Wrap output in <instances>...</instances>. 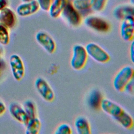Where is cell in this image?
I'll use <instances>...</instances> for the list:
<instances>
[{"label": "cell", "mask_w": 134, "mask_h": 134, "mask_svg": "<svg viewBox=\"0 0 134 134\" xmlns=\"http://www.w3.org/2000/svg\"><path fill=\"white\" fill-rule=\"evenodd\" d=\"M107 0H92V8L95 11L102 10L106 4Z\"/></svg>", "instance_id": "7402d4cb"}, {"label": "cell", "mask_w": 134, "mask_h": 134, "mask_svg": "<svg viewBox=\"0 0 134 134\" xmlns=\"http://www.w3.org/2000/svg\"><path fill=\"white\" fill-rule=\"evenodd\" d=\"M131 3L133 4V0H131Z\"/></svg>", "instance_id": "4dcf8cb0"}, {"label": "cell", "mask_w": 134, "mask_h": 134, "mask_svg": "<svg viewBox=\"0 0 134 134\" xmlns=\"http://www.w3.org/2000/svg\"><path fill=\"white\" fill-rule=\"evenodd\" d=\"M74 126L79 134H90L91 133L88 121L84 117H77L74 121Z\"/></svg>", "instance_id": "2e32d148"}, {"label": "cell", "mask_w": 134, "mask_h": 134, "mask_svg": "<svg viewBox=\"0 0 134 134\" xmlns=\"http://www.w3.org/2000/svg\"><path fill=\"white\" fill-rule=\"evenodd\" d=\"M40 9L36 0L23 2L16 8L17 14L20 17H27L37 13Z\"/></svg>", "instance_id": "8fae6325"}, {"label": "cell", "mask_w": 134, "mask_h": 134, "mask_svg": "<svg viewBox=\"0 0 134 134\" xmlns=\"http://www.w3.org/2000/svg\"><path fill=\"white\" fill-rule=\"evenodd\" d=\"M10 40L8 28L0 24V43L2 45H7Z\"/></svg>", "instance_id": "44dd1931"}, {"label": "cell", "mask_w": 134, "mask_h": 134, "mask_svg": "<svg viewBox=\"0 0 134 134\" xmlns=\"http://www.w3.org/2000/svg\"><path fill=\"white\" fill-rule=\"evenodd\" d=\"M25 126V133L26 134H37L39 133L41 128V122L36 117L29 119Z\"/></svg>", "instance_id": "ac0fdd59"}, {"label": "cell", "mask_w": 134, "mask_h": 134, "mask_svg": "<svg viewBox=\"0 0 134 134\" xmlns=\"http://www.w3.org/2000/svg\"><path fill=\"white\" fill-rule=\"evenodd\" d=\"M72 4L78 11H84L92 8V0H73Z\"/></svg>", "instance_id": "ffe728a7"}, {"label": "cell", "mask_w": 134, "mask_h": 134, "mask_svg": "<svg viewBox=\"0 0 134 134\" xmlns=\"http://www.w3.org/2000/svg\"><path fill=\"white\" fill-rule=\"evenodd\" d=\"M134 70L130 66H125L121 69L113 79V86L118 91H124L126 84L133 78Z\"/></svg>", "instance_id": "7a4b0ae2"}, {"label": "cell", "mask_w": 134, "mask_h": 134, "mask_svg": "<svg viewBox=\"0 0 134 134\" xmlns=\"http://www.w3.org/2000/svg\"><path fill=\"white\" fill-rule=\"evenodd\" d=\"M84 23L87 27L100 32H107L110 29V25L106 20L96 16L86 17Z\"/></svg>", "instance_id": "ba28073f"}, {"label": "cell", "mask_w": 134, "mask_h": 134, "mask_svg": "<svg viewBox=\"0 0 134 134\" xmlns=\"http://www.w3.org/2000/svg\"><path fill=\"white\" fill-rule=\"evenodd\" d=\"M54 133L55 134H70L72 133V129L69 125L62 124L58 127Z\"/></svg>", "instance_id": "603a6c76"}, {"label": "cell", "mask_w": 134, "mask_h": 134, "mask_svg": "<svg viewBox=\"0 0 134 134\" xmlns=\"http://www.w3.org/2000/svg\"><path fill=\"white\" fill-rule=\"evenodd\" d=\"M35 86L40 96L47 102H51L54 99V93L47 81L42 77L37 78Z\"/></svg>", "instance_id": "5b68a950"}, {"label": "cell", "mask_w": 134, "mask_h": 134, "mask_svg": "<svg viewBox=\"0 0 134 134\" xmlns=\"http://www.w3.org/2000/svg\"><path fill=\"white\" fill-rule=\"evenodd\" d=\"M22 2H29V1H31L32 0H21Z\"/></svg>", "instance_id": "f546056e"}, {"label": "cell", "mask_w": 134, "mask_h": 134, "mask_svg": "<svg viewBox=\"0 0 134 134\" xmlns=\"http://www.w3.org/2000/svg\"><path fill=\"white\" fill-rule=\"evenodd\" d=\"M23 107L29 119L36 117V107L33 102L30 100H27L25 101L23 104Z\"/></svg>", "instance_id": "d6986e66"}, {"label": "cell", "mask_w": 134, "mask_h": 134, "mask_svg": "<svg viewBox=\"0 0 134 134\" xmlns=\"http://www.w3.org/2000/svg\"><path fill=\"white\" fill-rule=\"evenodd\" d=\"M113 14L117 19L122 20L128 16H134V8L129 5H120L114 9Z\"/></svg>", "instance_id": "5bb4252c"}, {"label": "cell", "mask_w": 134, "mask_h": 134, "mask_svg": "<svg viewBox=\"0 0 134 134\" xmlns=\"http://www.w3.org/2000/svg\"><path fill=\"white\" fill-rule=\"evenodd\" d=\"M16 23V16L13 10L5 7L0 11V24L7 28H12Z\"/></svg>", "instance_id": "4fadbf2b"}, {"label": "cell", "mask_w": 134, "mask_h": 134, "mask_svg": "<svg viewBox=\"0 0 134 134\" xmlns=\"http://www.w3.org/2000/svg\"><path fill=\"white\" fill-rule=\"evenodd\" d=\"M6 108L5 104L0 100V116L3 115L6 111Z\"/></svg>", "instance_id": "83f0119b"}, {"label": "cell", "mask_w": 134, "mask_h": 134, "mask_svg": "<svg viewBox=\"0 0 134 134\" xmlns=\"http://www.w3.org/2000/svg\"><path fill=\"white\" fill-rule=\"evenodd\" d=\"M120 35L127 41L133 40L134 36V16H128L121 20Z\"/></svg>", "instance_id": "30bf717a"}, {"label": "cell", "mask_w": 134, "mask_h": 134, "mask_svg": "<svg viewBox=\"0 0 134 134\" xmlns=\"http://www.w3.org/2000/svg\"><path fill=\"white\" fill-rule=\"evenodd\" d=\"M37 42L49 54L53 53L56 49V44L53 38L47 32L40 31L36 35Z\"/></svg>", "instance_id": "9c48e42d"}, {"label": "cell", "mask_w": 134, "mask_h": 134, "mask_svg": "<svg viewBox=\"0 0 134 134\" xmlns=\"http://www.w3.org/2000/svg\"><path fill=\"white\" fill-rule=\"evenodd\" d=\"M9 63L12 73L17 81L22 80L25 75V66L21 58L16 54H13L9 57Z\"/></svg>", "instance_id": "52a82bcc"}, {"label": "cell", "mask_w": 134, "mask_h": 134, "mask_svg": "<svg viewBox=\"0 0 134 134\" xmlns=\"http://www.w3.org/2000/svg\"><path fill=\"white\" fill-rule=\"evenodd\" d=\"M39 8L43 11L47 12L49 10L50 5L52 3V0H36Z\"/></svg>", "instance_id": "cb8c5ba5"}, {"label": "cell", "mask_w": 134, "mask_h": 134, "mask_svg": "<svg viewBox=\"0 0 134 134\" xmlns=\"http://www.w3.org/2000/svg\"><path fill=\"white\" fill-rule=\"evenodd\" d=\"M102 93L98 90H93L90 94L88 98V104L90 107L97 110L100 108V105L103 100Z\"/></svg>", "instance_id": "e0dca14e"}, {"label": "cell", "mask_w": 134, "mask_h": 134, "mask_svg": "<svg viewBox=\"0 0 134 134\" xmlns=\"http://www.w3.org/2000/svg\"><path fill=\"white\" fill-rule=\"evenodd\" d=\"M133 50H134V42L132 41L131 42V44L130 45V57L131 60V62L133 63L134 61V52H133Z\"/></svg>", "instance_id": "484cf974"}, {"label": "cell", "mask_w": 134, "mask_h": 134, "mask_svg": "<svg viewBox=\"0 0 134 134\" xmlns=\"http://www.w3.org/2000/svg\"><path fill=\"white\" fill-rule=\"evenodd\" d=\"M2 49H1V48H0V55L2 53ZM4 62L3 61V60L1 59V58L0 57V68L2 66H3L4 65Z\"/></svg>", "instance_id": "f1b7e54d"}, {"label": "cell", "mask_w": 134, "mask_h": 134, "mask_svg": "<svg viewBox=\"0 0 134 134\" xmlns=\"http://www.w3.org/2000/svg\"><path fill=\"white\" fill-rule=\"evenodd\" d=\"M68 2V0H54L52 2L48 10L50 16L53 18L59 17Z\"/></svg>", "instance_id": "9a60e30c"}, {"label": "cell", "mask_w": 134, "mask_h": 134, "mask_svg": "<svg viewBox=\"0 0 134 134\" xmlns=\"http://www.w3.org/2000/svg\"><path fill=\"white\" fill-rule=\"evenodd\" d=\"M126 91L127 93L130 94H133V78L131 79L125 86L124 91Z\"/></svg>", "instance_id": "d4e9b609"}, {"label": "cell", "mask_w": 134, "mask_h": 134, "mask_svg": "<svg viewBox=\"0 0 134 134\" xmlns=\"http://www.w3.org/2000/svg\"><path fill=\"white\" fill-rule=\"evenodd\" d=\"M8 0H0V11L7 6Z\"/></svg>", "instance_id": "4316f807"}, {"label": "cell", "mask_w": 134, "mask_h": 134, "mask_svg": "<svg viewBox=\"0 0 134 134\" xmlns=\"http://www.w3.org/2000/svg\"><path fill=\"white\" fill-rule=\"evenodd\" d=\"M85 48L87 54L99 63H105L107 62L110 59L109 54L95 43H88L86 45Z\"/></svg>", "instance_id": "277c9868"}, {"label": "cell", "mask_w": 134, "mask_h": 134, "mask_svg": "<svg viewBox=\"0 0 134 134\" xmlns=\"http://www.w3.org/2000/svg\"><path fill=\"white\" fill-rule=\"evenodd\" d=\"M100 108L124 128L127 129L132 128L133 120L132 117L117 104L106 98L103 99Z\"/></svg>", "instance_id": "6da1fadb"}, {"label": "cell", "mask_w": 134, "mask_h": 134, "mask_svg": "<svg viewBox=\"0 0 134 134\" xmlns=\"http://www.w3.org/2000/svg\"><path fill=\"white\" fill-rule=\"evenodd\" d=\"M8 109L10 114L14 119L26 126L29 119L23 107L18 103L13 102L9 105Z\"/></svg>", "instance_id": "7c38bea8"}, {"label": "cell", "mask_w": 134, "mask_h": 134, "mask_svg": "<svg viewBox=\"0 0 134 134\" xmlns=\"http://www.w3.org/2000/svg\"><path fill=\"white\" fill-rule=\"evenodd\" d=\"M61 15L72 26L77 27L81 24L82 17L79 11L76 10L69 1L68 2Z\"/></svg>", "instance_id": "8992f818"}, {"label": "cell", "mask_w": 134, "mask_h": 134, "mask_svg": "<svg viewBox=\"0 0 134 134\" xmlns=\"http://www.w3.org/2000/svg\"><path fill=\"white\" fill-rule=\"evenodd\" d=\"M88 54L85 47L81 44H75L72 49V56L71 60V65L75 70H80L84 68Z\"/></svg>", "instance_id": "3957f363"}]
</instances>
